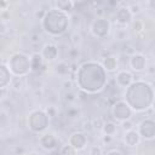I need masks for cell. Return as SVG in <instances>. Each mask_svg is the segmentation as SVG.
I'll return each instance as SVG.
<instances>
[{"label": "cell", "instance_id": "6da1fadb", "mask_svg": "<svg viewBox=\"0 0 155 155\" xmlns=\"http://www.w3.org/2000/svg\"><path fill=\"white\" fill-rule=\"evenodd\" d=\"M76 82L86 93L99 92L107 82L105 70L97 62H86L76 70Z\"/></svg>", "mask_w": 155, "mask_h": 155}, {"label": "cell", "instance_id": "7a4b0ae2", "mask_svg": "<svg viewBox=\"0 0 155 155\" xmlns=\"http://www.w3.org/2000/svg\"><path fill=\"white\" fill-rule=\"evenodd\" d=\"M153 87L145 81H136L131 82L127 86L125 98L127 105L136 111L147 110L153 104Z\"/></svg>", "mask_w": 155, "mask_h": 155}, {"label": "cell", "instance_id": "3957f363", "mask_svg": "<svg viewBox=\"0 0 155 155\" xmlns=\"http://www.w3.org/2000/svg\"><path fill=\"white\" fill-rule=\"evenodd\" d=\"M69 25V17L67 13L58 11L57 8H52L46 11L42 18V28L46 33L51 35H61L63 34Z\"/></svg>", "mask_w": 155, "mask_h": 155}, {"label": "cell", "instance_id": "277c9868", "mask_svg": "<svg viewBox=\"0 0 155 155\" xmlns=\"http://www.w3.org/2000/svg\"><path fill=\"white\" fill-rule=\"evenodd\" d=\"M7 68L16 76H24L31 70L30 69V59L23 53H15L8 59Z\"/></svg>", "mask_w": 155, "mask_h": 155}, {"label": "cell", "instance_id": "5b68a950", "mask_svg": "<svg viewBox=\"0 0 155 155\" xmlns=\"http://www.w3.org/2000/svg\"><path fill=\"white\" fill-rule=\"evenodd\" d=\"M28 126L34 132H41L48 126V116L42 110H33L28 116Z\"/></svg>", "mask_w": 155, "mask_h": 155}, {"label": "cell", "instance_id": "8992f818", "mask_svg": "<svg viewBox=\"0 0 155 155\" xmlns=\"http://www.w3.org/2000/svg\"><path fill=\"white\" fill-rule=\"evenodd\" d=\"M110 30V23L107 18L103 17H97L92 24H91V33L96 36V38H105L109 34Z\"/></svg>", "mask_w": 155, "mask_h": 155}, {"label": "cell", "instance_id": "52a82bcc", "mask_svg": "<svg viewBox=\"0 0 155 155\" xmlns=\"http://www.w3.org/2000/svg\"><path fill=\"white\" fill-rule=\"evenodd\" d=\"M113 115L116 120H120V121L130 120L132 115V109L127 105L125 101H119L113 107Z\"/></svg>", "mask_w": 155, "mask_h": 155}, {"label": "cell", "instance_id": "ba28073f", "mask_svg": "<svg viewBox=\"0 0 155 155\" xmlns=\"http://www.w3.org/2000/svg\"><path fill=\"white\" fill-rule=\"evenodd\" d=\"M139 136L145 139H153L155 136V122L153 119H145L139 124V130L137 131Z\"/></svg>", "mask_w": 155, "mask_h": 155}, {"label": "cell", "instance_id": "9c48e42d", "mask_svg": "<svg viewBox=\"0 0 155 155\" xmlns=\"http://www.w3.org/2000/svg\"><path fill=\"white\" fill-rule=\"evenodd\" d=\"M68 144L71 145L75 150H81L86 147L87 144V138L85 136V133L82 132H74L71 133V136L69 137V140H68Z\"/></svg>", "mask_w": 155, "mask_h": 155}, {"label": "cell", "instance_id": "30bf717a", "mask_svg": "<svg viewBox=\"0 0 155 155\" xmlns=\"http://www.w3.org/2000/svg\"><path fill=\"white\" fill-rule=\"evenodd\" d=\"M115 19H116V23L120 24V25H127L131 19H132V13L130 12L128 7L127 6H121L116 10V13H115Z\"/></svg>", "mask_w": 155, "mask_h": 155}, {"label": "cell", "instance_id": "8fae6325", "mask_svg": "<svg viewBox=\"0 0 155 155\" xmlns=\"http://www.w3.org/2000/svg\"><path fill=\"white\" fill-rule=\"evenodd\" d=\"M40 54L42 56V58L45 61L51 62V61L57 58V56H58V47L56 45H53V44H45Z\"/></svg>", "mask_w": 155, "mask_h": 155}, {"label": "cell", "instance_id": "7c38bea8", "mask_svg": "<svg viewBox=\"0 0 155 155\" xmlns=\"http://www.w3.org/2000/svg\"><path fill=\"white\" fill-rule=\"evenodd\" d=\"M130 65L134 71H142L147 65L145 57L140 53H133L130 58Z\"/></svg>", "mask_w": 155, "mask_h": 155}, {"label": "cell", "instance_id": "4fadbf2b", "mask_svg": "<svg viewBox=\"0 0 155 155\" xmlns=\"http://www.w3.org/2000/svg\"><path fill=\"white\" fill-rule=\"evenodd\" d=\"M132 74L127 70H120L116 76H115V82L120 86V87H127L131 82H132Z\"/></svg>", "mask_w": 155, "mask_h": 155}, {"label": "cell", "instance_id": "5bb4252c", "mask_svg": "<svg viewBox=\"0 0 155 155\" xmlns=\"http://www.w3.org/2000/svg\"><path fill=\"white\" fill-rule=\"evenodd\" d=\"M40 144L46 150H53L57 147V138L51 133H46L40 138Z\"/></svg>", "mask_w": 155, "mask_h": 155}, {"label": "cell", "instance_id": "9a60e30c", "mask_svg": "<svg viewBox=\"0 0 155 155\" xmlns=\"http://www.w3.org/2000/svg\"><path fill=\"white\" fill-rule=\"evenodd\" d=\"M139 139H140V136H139V133L136 130L126 131V133L124 136V142L128 147H136L139 143Z\"/></svg>", "mask_w": 155, "mask_h": 155}, {"label": "cell", "instance_id": "2e32d148", "mask_svg": "<svg viewBox=\"0 0 155 155\" xmlns=\"http://www.w3.org/2000/svg\"><path fill=\"white\" fill-rule=\"evenodd\" d=\"M11 79H12V75L10 69L5 64H0V88L6 87L11 82Z\"/></svg>", "mask_w": 155, "mask_h": 155}, {"label": "cell", "instance_id": "e0dca14e", "mask_svg": "<svg viewBox=\"0 0 155 155\" xmlns=\"http://www.w3.org/2000/svg\"><path fill=\"white\" fill-rule=\"evenodd\" d=\"M56 5V8L58 11H62L64 13H71L73 10H74V2L70 1V0H58L54 2Z\"/></svg>", "mask_w": 155, "mask_h": 155}, {"label": "cell", "instance_id": "ac0fdd59", "mask_svg": "<svg viewBox=\"0 0 155 155\" xmlns=\"http://www.w3.org/2000/svg\"><path fill=\"white\" fill-rule=\"evenodd\" d=\"M29 59H30V69L31 70L39 71L42 68V61H44V58H42V56L40 53H33Z\"/></svg>", "mask_w": 155, "mask_h": 155}, {"label": "cell", "instance_id": "d6986e66", "mask_svg": "<svg viewBox=\"0 0 155 155\" xmlns=\"http://www.w3.org/2000/svg\"><path fill=\"white\" fill-rule=\"evenodd\" d=\"M103 68L107 71H113L117 68V59L113 56H108L103 59Z\"/></svg>", "mask_w": 155, "mask_h": 155}, {"label": "cell", "instance_id": "ffe728a7", "mask_svg": "<svg viewBox=\"0 0 155 155\" xmlns=\"http://www.w3.org/2000/svg\"><path fill=\"white\" fill-rule=\"evenodd\" d=\"M54 70H56V73H57L58 75L64 76V75H67V74L70 71V68H69L68 63H65V62H63V61H62V62H59L58 64H56Z\"/></svg>", "mask_w": 155, "mask_h": 155}, {"label": "cell", "instance_id": "44dd1931", "mask_svg": "<svg viewBox=\"0 0 155 155\" xmlns=\"http://www.w3.org/2000/svg\"><path fill=\"white\" fill-rule=\"evenodd\" d=\"M102 131L104 134H108V136H113L115 134L116 132V125L111 121H108V122H104L103 124V127H102Z\"/></svg>", "mask_w": 155, "mask_h": 155}, {"label": "cell", "instance_id": "7402d4cb", "mask_svg": "<svg viewBox=\"0 0 155 155\" xmlns=\"http://www.w3.org/2000/svg\"><path fill=\"white\" fill-rule=\"evenodd\" d=\"M11 86L16 90V91H21L23 87H24V81H23V78L22 76H12L11 79Z\"/></svg>", "mask_w": 155, "mask_h": 155}, {"label": "cell", "instance_id": "603a6c76", "mask_svg": "<svg viewBox=\"0 0 155 155\" xmlns=\"http://www.w3.org/2000/svg\"><path fill=\"white\" fill-rule=\"evenodd\" d=\"M70 42H71V45H73L75 48L79 47V46L81 45V42H82V36H81V34L78 33V31H74V33L70 35Z\"/></svg>", "mask_w": 155, "mask_h": 155}, {"label": "cell", "instance_id": "cb8c5ba5", "mask_svg": "<svg viewBox=\"0 0 155 155\" xmlns=\"http://www.w3.org/2000/svg\"><path fill=\"white\" fill-rule=\"evenodd\" d=\"M61 155H76V150H75L71 145L67 144V145H63V147H62V149H61Z\"/></svg>", "mask_w": 155, "mask_h": 155}, {"label": "cell", "instance_id": "d4e9b609", "mask_svg": "<svg viewBox=\"0 0 155 155\" xmlns=\"http://www.w3.org/2000/svg\"><path fill=\"white\" fill-rule=\"evenodd\" d=\"M91 124H92V128H94V130H102L104 122L101 120V117H94V119L91 120Z\"/></svg>", "mask_w": 155, "mask_h": 155}, {"label": "cell", "instance_id": "484cf974", "mask_svg": "<svg viewBox=\"0 0 155 155\" xmlns=\"http://www.w3.org/2000/svg\"><path fill=\"white\" fill-rule=\"evenodd\" d=\"M143 29H144V27H143V22H142L140 19H136V21L133 22V30H134L137 34H139V33L143 31Z\"/></svg>", "mask_w": 155, "mask_h": 155}, {"label": "cell", "instance_id": "4316f807", "mask_svg": "<svg viewBox=\"0 0 155 155\" xmlns=\"http://www.w3.org/2000/svg\"><path fill=\"white\" fill-rule=\"evenodd\" d=\"M121 127H122L124 131H130V130H133L134 125L131 120H125V121L121 122Z\"/></svg>", "mask_w": 155, "mask_h": 155}, {"label": "cell", "instance_id": "83f0119b", "mask_svg": "<svg viewBox=\"0 0 155 155\" xmlns=\"http://www.w3.org/2000/svg\"><path fill=\"white\" fill-rule=\"evenodd\" d=\"M127 7H128L130 12L132 13V16H133V15H137V13L140 12V6H139V4H132V5L127 6Z\"/></svg>", "mask_w": 155, "mask_h": 155}, {"label": "cell", "instance_id": "f1b7e54d", "mask_svg": "<svg viewBox=\"0 0 155 155\" xmlns=\"http://www.w3.org/2000/svg\"><path fill=\"white\" fill-rule=\"evenodd\" d=\"M64 99H65L67 102H73V101H75V93L71 92V91H65V93H64Z\"/></svg>", "mask_w": 155, "mask_h": 155}, {"label": "cell", "instance_id": "f546056e", "mask_svg": "<svg viewBox=\"0 0 155 155\" xmlns=\"http://www.w3.org/2000/svg\"><path fill=\"white\" fill-rule=\"evenodd\" d=\"M90 155H102V148L98 145H94L90 149Z\"/></svg>", "mask_w": 155, "mask_h": 155}, {"label": "cell", "instance_id": "4dcf8cb0", "mask_svg": "<svg viewBox=\"0 0 155 155\" xmlns=\"http://www.w3.org/2000/svg\"><path fill=\"white\" fill-rule=\"evenodd\" d=\"M62 87L64 88V91H70V88L73 87V81L71 80H64L63 82H62Z\"/></svg>", "mask_w": 155, "mask_h": 155}, {"label": "cell", "instance_id": "1f68e13d", "mask_svg": "<svg viewBox=\"0 0 155 155\" xmlns=\"http://www.w3.org/2000/svg\"><path fill=\"white\" fill-rule=\"evenodd\" d=\"M45 13H46V11H45V10H42V8H40V10H36V11H35L34 16H35V18H36V19H41V21H42V18H44Z\"/></svg>", "mask_w": 155, "mask_h": 155}, {"label": "cell", "instance_id": "d6a6232c", "mask_svg": "<svg viewBox=\"0 0 155 155\" xmlns=\"http://www.w3.org/2000/svg\"><path fill=\"white\" fill-rule=\"evenodd\" d=\"M46 114H47V116L56 117V116H57V115H56V108H54V107H48V108L46 109Z\"/></svg>", "mask_w": 155, "mask_h": 155}, {"label": "cell", "instance_id": "836d02e7", "mask_svg": "<svg viewBox=\"0 0 155 155\" xmlns=\"http://www.w3.org/2000/svg\"><path fill=\"white\" fill-rule=\"evenodd\" d=\"M2 120H4L5 124H7V121H8V116H7V113L5 110H0V126H1Z\"/></svg>", "mask_w": 155, "mask_h": 155}, {"label": "cell", "instance_id": "e575fe53", "mask_svg": "<svg viewBox=\"0 0 155 155\" xmlns=\"http://www.w3.org/2000/svg\"><path fill=\"white\" fill-rule=\"evenodd\" d=\"M40 40H41V36L39 34H33L30 36V39H29V41L31 44H38V42H40Z\"/></svg>", "mask_w": 155, "mask_h": 155}, {"label": "cell", "instance_id": "d590c367", "mask_svg": "<svg viewBox=\"0 0 155 155\" xmlns=\"http://www.w3.org/2000/svg\"><path fill=\"white\" fill-rule=\"evenodd\" d=\"M7 96H8V88L7 87L0 88V99H5Z\"/></svg>", "mask_w": 155, "mask_h": 155}, {"label": "cell", "instance_id": "8d00e7d4", "mask_svg": "<svg viewBox=\"0 0 155 155\" xmlns=\"http://www.w3.org/2000/svg\"><path fill=\"white\" fill-rule=\"evenodd\" d=\"M78 114H79V110L78 109H73V108L68 109V111H67V115L70 116V117H75V116H78Z\"/></svg>", "mask_w": 155, "mask_h": 155}, {"label": "cell", "instance_id": "74e56055", "mask_svg": "<svg viewBox=\"0 0 155 155\" xmlns=\"http://www.w3.org/2000/svg\"><path fill=\"white\" fill-rule=\"evenodd\" d=\"M111 140H113V136H108V134H104V136L102 137V142H103L104 144H109Z\"/></svg>", "mask_w": 155, "mask_h": 155}, {"label": "cell", "instance_id": "f35d334b", "mask_svg": "<svg viewBox=\"0 0 155 155\" xmlns=\"http://www.w3.org/2000/svg\"><path fill=\"white\" fill-rule=\"evenodd\" d=\"M34 94H35V97H38V96L41 97V96H42V88H41V87H40V88H35V90H34Z\"/></svg>", "mask_w": 155, "mask_h": 155}, {"label": "cell", "instance_id": "ab89813d", "mask_svg": "<svg viewBox=\"0 0 155 155\" xmlns=\"http://www.w3.org/2000/svg\"><path fill=\"white\" fill-rule=\"evenodd\" d=\"M8 6V2H6V1H0V10H2V11H6V7Z\"/></svg>", "mask_w": 155, "mask_h": 155}, {"label": "cell", "instance_id": "60d3db41", "mask_svg": "<svg viewBox=\"0 0 155 155\" xmlns=\"http://www.w3.org/2000/svg\"><path fill=\"white\" fill-rule=\"evenodd\" d=\"M6 31V24L4 22H0V34H4Z\"/></svg>", "mask_w": 155, "mask_h": 155}, {"label": "cell", "instance_id": "b9f144b4", "mask_svg": "<svg viewBox=\"0 0 155 155\" xmlns=\"http://www.w3.org/2000/svg\"><path fill=\"white\" fill-rule=\"evenodd\" d=\"M107 155H124L121 151H119V150H111V151H109Z\"/></svg>", "mask_w": 155, "mask_h": 155}, {"label": "cell", "instance_id": "7bdbcfd3", "mask_svg": "<svg viewBox=\"0 0 155 155\" xmlns=\"http://www.w3.org/2000/svg\"><path fill=\"white\" fill-rule=\"evenodd\" d=\"M7 17H10V12H7V11H2V12H1V18H2V19H6Z\"/></svg>", "mask_w": 155, "mask_h": 155}, {"label": "cell", "instance_id": "ee69618b", "mask_svg": "<svg viewBox=\"0 0 155 155\" xmlns=\"http://www.w3.org/2000/svg\"><path fill=\"white\" fill-rule=\"evenodd\" d=\"M30 155H38V154H34V153H33V154H30Z\"/></svg>", "mask_w": 155, "mask_h": 155}, {"label": "cell", "instance_id": "f6af8a7d", "mask_svg": "<svg viewBox=\"0 0 155 155\" xmlns=\"http://www.w3.org/2000/svg\"><path fill=\"white\" fill-rule=\"evenodd\" d=\"M19 155H25V154H19Z\"/></svg>", "mask_w": 155, "mask_h": 155}]
</instances>
